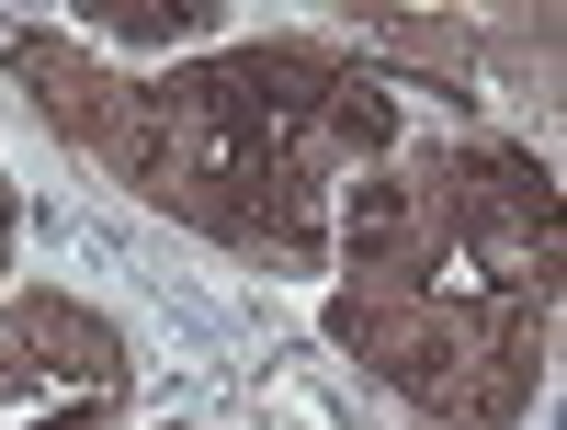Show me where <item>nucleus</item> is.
<instances>
[{
  "instance_id": "1",
  "label": "nucleus",
  "mask_w": 567,
  "mask_h": 430,
  "mask_svg": "<svg viewBox=\"0 0 567 430\" xmlns=\"http://www.w3.org/2000/svg\"><path fill=\"white\" fill-rule=\"evenodd\" d=\"M398 238H409V193H398V181H363V193H352V261H386Z\"/></svg>"
}]
</instances>
